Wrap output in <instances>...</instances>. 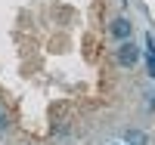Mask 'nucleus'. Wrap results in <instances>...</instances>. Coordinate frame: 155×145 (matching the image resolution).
Here are the masks:
<instances>
[{"label":"nucleus","instance_id":"1","mask_svg":"<svg viewBox=\"0 0 155 145\" xmlns=\"http://www.w3.org/2000/svg\"><path fill=\"white\" fill-rule=\"evenodd\" d=\"M140 59H143V49H140L134 40H121L118 49H115V62H118L121 68H134Z\"/></svg>","mask_w":155,"mask_h":145},{"label":"nucleus","instance_id":"4","mask_svg":"<svg viewBox=\"0 0 155 145\" xmlns=\"http://www.w3.org/2000/svg\"><path fill=\"white\" fill-rule=\"evenodd\" d=\"M146 133H140V130H127V145H146Z\"/></svg>","mask_w":155,"mask_h":145},{"label":"nucleus","instance_id":"3","mask_svg":"<svg viewBox=\"0 0 155 145\" xmlns=\"http://www.w3.org/2000/svg\"><path fill=\"white\" fill-rule=\"evenodd\" d=\"M146 71L149 77H155V37L146 34Z\"/></svg>","mask_w":155,"mask_h":145},{"label":"nucleus","instance_id":"7","mask_svg":"<svg viewBox=\"0 0 155 145\" xmlns=\"http://www.w3.org/2000/svg\"><path fill=\"white\" fill-rule=\"evenodd\" d=\"M112 145H121V142H112Z\"/></svg>","mask_w":155,"mask_h":145},{"label":"nucleus","instance_id":"5","mask_svg":"<svg viewBox=\"0 0 155 145\" xmlns=\"http://www.w3.org/2000/svg\"><path fill=\"white\" fill-rule=\"evenodd\" d=\"M6 127H9V121H6V114H3V111H0V133H3V130H6Z\"/></svg>","mask_w":155,"mask_h":145},{"label":"nucleus","instance_id":"2","mask_svg":"<svg viewBox=\"0 0 155 145\" xmlns=\"http://www.w3.org/2000/svg\"><path fill=\"white\" fill-rule=\"evenodd\" d=\"M109 34L115 37V40H130V34H134V25H130V22H127V19L121 16V19H115V22L109 25Z\"/></svg>","mask_w":155,"mask_h":145},{"label":"nucleus","instance_id":"6","mask_svg":"<svg viewBox=\"0 0 155 145\" xmlns=\"http://www.w3.org/2000/svg\"><path fill=\"white\" fill-rule=\"evenodd\" d=\"M149 108H155V96H149Z\"/></svg>","mask_w":155,"mask_h":145}]
</instances>
